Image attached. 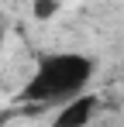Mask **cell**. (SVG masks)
I'll return each mask as SVG.
<instances>
[{
    "mask_svg": "<svg viewBox=\"0 0 124 127\" xmlns=\"http://www.w3.org/2000/svg\"><path fill=\"white\" fill-rule=\"evenodd\" d=\"M97 110H100V96L86 89V93H79V96H72V100H65V103L59 106L55 127H83L86 120L97 117Z\"/></svg>",
    "mask_w": 124,
    "mask_h": 127,
    "instance_id": "obj_2",
    "label": "cell"
},
{
    "mask_svg": "<svg viewBox=\"0 0 124 127\" xmlns=\"http://www.w3.org/2000/svg\"><path fill=\"white\" fill-rule=\"evenodd\" d=\"M62 10V0H31V17L35 21H52Z\"/></svg>",
    "mask_w": 124,
    "mask_h": 127,
    "instance_id": "obj_3",
    "label": "cell"
},
{
    "mask_svg": "<svg viewBox=\"0 0 124 127\" xmlns=\"http://www.w3.org/2000/svg\"><path fill=\"white\" fill-rule=\"evenodd\" d=\"M93 76H97L93 55H86V52H48L45 59H38L31 79L17 93V100L31 106H62L65 100L86 93Z\"/></svg>",
    "mask_w": 124,
    "mask_h": 127,
    "instance_id": "obj_1",
    "label": "cell"
}]
</instances>
